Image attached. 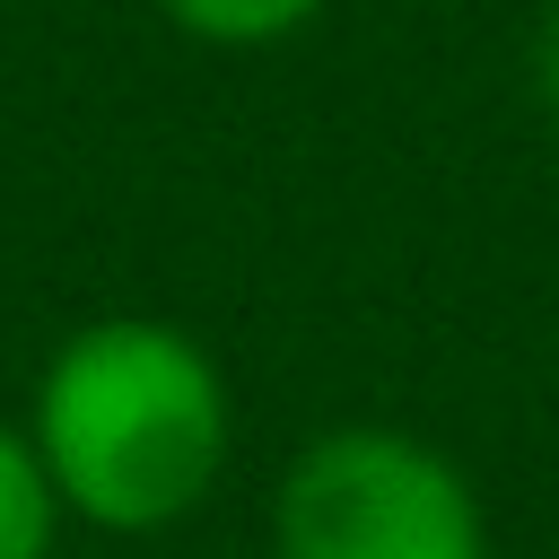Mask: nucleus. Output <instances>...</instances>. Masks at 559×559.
I'll return each mask as SVG.
<instances>
[{
    "instance_id": "nucleus-1",
    "label": "nucleus",
    "mask_w": 559,
    "mask_h": 559,
    "mask_svg": "<svg viewBox=\"0 0 559 559\" xmlns=\"http://www.w3.org/2000/svg\"><path fill=\"white\" fill-rule=\"evenodd\" d=\"M70 524L87 533H175L236 454V393L218 358L166 314H96L79 323L26 411Z\"/></svg>"
},
{
    "instance_id": "nucleus-2",
    "label": "nucleus",
    "mask_w": 559,
    "mask_h": 559,
    "mask_svg": "<svg viewBox=\"0 0 559 559\" xmlns=\"http://www.w3.org/2000/svg\"><path fill=\"white\" fill-rule=\"evenodd\" d=\"M271 559H489V524L445 445L349 419L306 437L280 472Z\"/></svg>"
},
{
    "instance_id": "nucleus-3",
    "label": "nucleus",
    "mask_w": 559,
    "mask_h": 559,
    "mask_svg": "<svg viewBox=\"0 0 559 559\" xmlns=\"http://www.w3.org/2000/svg\"><path fill=\"white\" fill-rule=\"evenodd\" d=\"M61 480L26 419H0V559H52L61 550Z\"/></svg>"
},
{
    "instance_id": "nucleus-4",
    "label": "nucleus",
    "mask_w": 559,
    "mask_h": 559,
    "mask_svg": "<svg viewBox=\"0 0 559 559\" xmlns=\"http://www.w3.org/2000/svg\"><path fill=\"white\" fill-rule=\"evenodd\" d=\"M148 9L210 52H262V44H288L297 26H314L332 0H148Z\"/></svg>"
},
{
    "instance_id": "nucleus-5",
    "label": "nucleus",
    "mask_w": 559,
    "mask_h": 559,
    "mask_svg": "<svg viewBox=\"0 0 559 559\" xmlns=\"http://www.w3.org/2000/svg\"><path fill=\"white\" fill-rule=\"evenodd\" d=\"M533 79H542V105H550V122H559V9H550V26H542V52H533Z\"/></svg>"
}]
</instances>
